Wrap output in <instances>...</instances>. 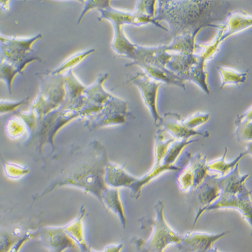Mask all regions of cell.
I'll list each match as a JSON object with an SVG mask.
<instances>
[{
  "mask_svg": "<svg viewBox=\"0 0 252 252\" xmlns=\"http://www.w3.org/2000/svg\"><path fill=\"white\" fill-rule=\"evenodd\" d=\"M159 14L154 18L156 23L167 20L175 37L185 34H197L202 28L213 26L225 13H220V7L227 1H159Z\"/></svg>",
  "mask_w": 252,
  "mask_h": 252,
  "instance_id": "obj_1",
  "label": "cell"
},
{
  "mask_svg": "<svg viewBox=\"0 0 252 252\" xmlns=\"http://www.w3.org/2000/svg\"><path fill=\"white\" fill-rule=\"evenodd\" d=\"M155 219L143 218L141 220L143 228L152 226V236L148 242L142 243L139 240L137 243L139 245H142L143 250L149 252H162L167 245L173 243H179L182 238L165 221L163 202L158 201L155 206Z\"/></svg>",
  "mask_w": 252,
  "mask_h": 252,
  "instance_id": "obj_2",
  "label": "cell"
},
{
  "mask_svg": "<svg viewBox=\"0 0 252 252\" xmlns=\"http://www.w3.org/2000/svg\"><path fill=\"white\" fill-rule=\"evenodd\" d=\"M251 191L249 190L239 194L220 193V197L211 205L205 209L198 210L195 219L194 224L199 220L201 215L207 211L213 210L233 208L240 211L245 218L252 225Z\"/></svg>",
  "mask_w": 252,
  "mask_h": 252,
  "instance_id": "obj_3",
  "label": "cell"
},
{
  "mask_svg": "<svg viewBox=\"0 0 252 252\" xmlns=\"http://www.w3.org/2000/svg\"><path fill=\"white\" fill-rule=\"evenodd\" d=\"M129 81L139 88L145 104L152 113L156 125L159 126L162 120L157 109V97L160 84L150 78L145 73H138Z\"/></svg>",
  "mask_w": 252,
  "mask_h": 252,
  "instance_id": "obj_4",
  "label": "cell"
},
{
  "mask_svg": "<svg viewBox=\"0 0 252 252\" xmlns=\"http://www.w3.org/2000/svg\"><path fill=\"white\" fill-rule=\"evenodd\" d=\"M183 121V119L178 114L169 113L165 114L164 117L162 118L159 126L177 140L190 139V137L196 135L209 137L210 134L208 132L198 131L187 127Z\"/></svg>",
  "mask_w": 252,
  "mask_h": 252,
  "instance_id": "obj_5",
  "label": "cell"
},
{
  "mask_svg": "<svg viewBox=\"0 0 252 252\" xmlns=\"http://www.w3.org/2000/svg\"><path fill=\"white\" fill-rule=\"evenodd\" d=\"M218 178L217 176L208 175L203 183L194 190L196 192L198 203L201 206L198 210L205 209L220 197V190L219 187Z\"/></svg>",
  "mask_w": 252,
  "mask_h": 252,
  "instance_id": "obj_6",
  "label": "cell"
},
{
  "mask_svg": "<svg viewBox=\"0 0 252 252\" xmlns=\"http://www.w3.org/2000/svg\"><path fill=\"white\" fill-rule=\"evenodd\" d=\"M139 65L153 80L161 81L171 85L178 86L185 90V80L165 68L146 63L140 64Z\"/></svg>",
  "mask_w": 252,
  "mask_h": 252,
  "instance_id": "obj_7",
  "label": "cell"
},
{
  "mask_svg": "<svg viewBox=\"0 0 252 252\" xmlns=\"http://www.w3.org/2000/svg\"><path fill=\"white\" fill-rule=\"evenodd\" d=\"M227 148H225V152L224 153L223 156L220 159L215 160V161H211L210 163H207V168L208 171L211 172H215L220 173V177L225 176L226 175L229 174L231 171L234 170L235 167L239 165L241 160L243 158L246 157L248 155H252V145H250L249 148L245 151L244 152L240 154V156L233 160V161H225L226 155H227Z\"/></svg>",
  "mask_w": 252,
  "mask_h": 252,
  "instance_id": "obj_8",
  "label": "cell"
},
{
  "mask_svg": "<svg viewBox=\"0 0 252 252\" xmlns=\"http://www.w3.org/2000/svg\"><path fill=\"white\" fill-rule=\"evenodd\" d=\"M235 135L240 141H252V108L247 112L239 115L235 121Z\"/></svg>",
  "mask_w": 252,
  "mask_h": 252,
  "instance_id": "obj_9",
  "label": "cell"
},
{
  "mask_svg": "<svg viewBox=\"0 0 252 252\" xmlns=\"http://www.w3.org/2000/svg\"><path fill=\"white\" fill-rule=\"evenodd\" d=\"M51 237L45 238V244L52 252H63L66 248L74 247V243L63 233H55Z\"/></svg>",
  "mask_w": 252,
  "mask_h": 252,
  "instance_id": "obj_10",
  "label": "cell"
},
{
  "mask_svg": "<svg viewBox=\"0 0 252 252\" xmlns=\"http://www.w3.org/2000/svg\"><path fill=\"white\" fill-rule=\"evenodd\" d=\"M218 69L221 75L222 82L220 89L227 84H235L239 86L240 84L246 82L247 80V73L237 72L234 70L228 69V68L218 67Z\"/></svg>",
  "mask_w": 252,
  "mask_h": 252,
  "instance_id": "obj_11",
  "label": "cell"
},
{
  "mask_svg": "<svg viewBox=\"0 0 252 252\" xmlns=\"http://www.w3.org/2000/svg\"><path fill=\"white\" fill-rule=\"evenodd\" d=\"M210 117L211 116L209 113H196L191 117L187 118L185 120H183V122L187 127L195 130V128L208 122Z\"/></svg>",
  "mask_w": 252,
  "mask_h": 252,
  "instance_id": "obj_12",
  "label": "cell"
},
{
  "mask_svg": "<svg viewBox=\"0 0 252 252\" xmlns=\"http://www.w3.org/2000/svg\"><path fill=\"white\" fill-rule=\"evenodd\" d=\"M18 242L16 235L0 231V252H8Z\"/></svg>",
  "mask_w": 252,
  "mask_h": 252,
  "instance_id": "obj_13",
  "label": "cell"
},
{
  "mask_svg": "<svg viewBox=\"0 0 252 252\" xmlns=\"http://www.w3.org/2000/svg\"><path fill=\"white\" fill-rule=\"evenodd\" d=\"M94 50H90L87 51V52H84L81 53L80 55H76L75 56H73L72 58H70V60H67V62L64 63L63 64L60 68L55 70L53 73H60L62 72V71L65 70V69H67L69 67H73L75 65H77L78 63H80L81 60H82L83 59L85 58L86 56H87L88 55L90 54V53H93Z\"/></svg>",
  "mask_w": 252,
  "mask_h": 252,
  "instance_id": "obj_14",
  "label": "cell"
},
{
  "mask_svg": "<svg viewBox=\"0 0 252 252\" xmlns=\"http://www.w3.org/2000/svg\"><path fill=\"white\" fill-rule=\"evenodd\" d=\"M31 236H32V235H27L23 237V238L20 239L8 252H19L22 247H23V245L25 244V243L27 242L28 240H29Z\"/></svg>",
  "mask_w": 252,
  "mask_h": 252,
  "instance_id": "obj_15",
  "label": "cell"
}]
</instances>
